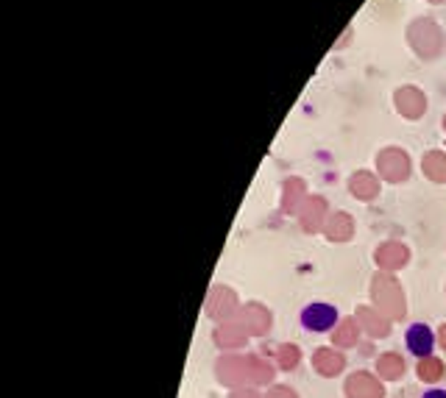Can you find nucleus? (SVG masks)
I'll return each mask as SVG.
<instances>
[{"label": "nucleus", "mask_w": 446, "mask_h": 398, "mask_svg": "<svg viewBox=\"0 0 446 398\" xmlns=\"http://www.w3.org/2000/svg\"><path fill=\"white\" fill-rule=\"evenodd\" d=\"M340 320V312L332 307V304H324V301H312L301 309L298 315V323L304 332H312V334H326L335 329V323Z\"/></svg>", "instance_id": "nucleus-1"}, {"label": "nucleus", "mask_w": 446, "mask_h": 398, "mask_svg": "<svg viewBox=\"0 0 446 398\" xmlns=\"http://www.w3.org/2000/svg\"><path fill=\"white\" fill-rule=\"evenodd\" d=\"M422 398H446V390H441V388H436V390H427Z\"/></svg>", "instance_id": "nucleus-3"}, {"label": "nucleus", "mask_w": 446, "mask_h": 398, "mask_svg": "<svg viewBox=\"0 0 446 398\" xmlns=\"http://www.w3.org/2000/svg\"><path fill=\"white\" fill-rule=\"evenodd\" d=\"M405 346L413 357L427 360L436 351V332L427 323H410L408 332H405Z\"/></svg>", "instance_id": "nucleus-2"}]
</instances>
